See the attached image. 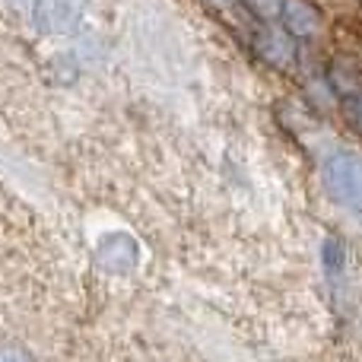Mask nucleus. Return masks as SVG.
<instances>
[{
    "label": "nucleus",
    "mask_w": 362,
    "mask_h": 362,
    "mask_svg": "<svg viewBox=\"0 0 362 362\" xmlns=\"http://www.w3.org/2000/svg\"><path fill=\"white\" fill-rule=\"evenodd\" d=\"M321 267H325V274H331V276H337L340 270L346 267V245L340 242L337 235L321 238Z\"/></svg>",
    "instance_id": "8"
},
{
    "label": "nucleus",
    "mask_w": 362,
    "mask_h": 362,
    "mask_svg": "<svg viewBox=\"0 0 362 362\" xmlns=\"http://www.w3.org/2000/svg\"><path fill=\"white\" fill-rule=\"evenodd\" d=\"M255 51L264 64L276 70H286L299 61V42L283 29L280 23H264L255 35Z\"/></svg>",
    "instance_id": "3"
},
{
    "label": "nucleus",
    "mask_w": 362,
    "mask_h": 362,
    "mask_svg": "<svg viewBox=\"0 0 362 362\" xmlns=\"http://www.w3.org/2000/svg\"><path fill=\"white\" fill-rule=\"evenodd\" d=\"M93 264L102 274L112 276H127L137 270L140 264V245L131 232H108L93 251Z\"/></svg>",
    "instance_id": "2"
},
{
    "label": "nucleus",
    "mask_w": 362,
    "mask_h": 362,
    "mask_svg": "<svg viewBox=\"0 0 362 362\" xmlns=\"http://www.w3.org/2000/svg\"><path fill=\"white\" fill-rule=\"evenodd\" d=\"M280 25L296 42H315L325 32V13H321V6L315 0H286Z\"/></svg>",
    "instance_id": "5"
},
{
    "label": "nucleus",
    "mask_w": 362,
    "mask_h": 362,
    "mask_svg": "<svg viewBox=\"0 0 362 362\" xmlns=\"http://www.w3.org/2000/svg\"><path fill=\"white\" fill-rule=\"evenodd\" d=\"M340 115H344V121L353 131L362 134V93L350 95V99H340Z\"/></svg>",
    "instance_id": "10"
},
{
    "label": "nucleus",
    "mask_w": 362,
    "mask_h": 362,
    "mask_svg": "<svg viewBox=\"0 0 362 362\" xmlns=\"http://www.w3.org/2000/svg\"><path fill=\"white\" fill-rule=\"evenodd\" d=\"M325 76L340 99H350V95L362 93V61H356L353 54H334Z\"/></svg>",
    "instance_id": "6"
},
{
    "label": "nucleus",
    "mask_w": 362,
    "mask_h": 362,
    "mask_svg": "<svg viewBox=\"0 0 362 362\" xmlns=\"http://www.w3.org/2000/svg\"><path fill=\"white\" fill-rule=\"evenodd\" d=\"M86 0H35V25L48 35H67L80 25Z\"/></svg>",
    "instance_id": "4"
},
{
    "label": "nucleus",
    "mask_w": 362,
    "mask_h": 362,
    "mask_svg": "<svg viewBox=\"0 0 362 362\" xmlns=\"http://www.w3.org/2000/svg\"><path fill=\"white\" fill-rule=\"evenodd\" d=\"M305 102L312 105V112H318V115L340 112V95L334 93V86L327 83L325 74L308 76L305 80Z\"/></svg>",
    "instance_id": "7"
},
{
    "label": "nucleus",
    "mask_w": 362,
    "mask_h": 362,
    "mask_svg": "<svg viewBox=\"0 0 362 362\" xmlns=\"http://www.w3.org/2000/svg\"><path fill=\"white\" fill-rule=\"evenodd\" d=\"M210 6H216V10H229V6H235V4H242V0H206Z\"/></svg>",
    "instance_id": "11"
},
{
    "label": "nucleus",
    "mask_w": 362,
    "mask_h": 362,
    "mask_svg": "<svg viewBox=\"0 0 362 362\" xmlns=\"http://www.w3.org/2000/svg\"><path fill=\"white\" fill-rule=\"evenodd\" d=\"M321 181L334 204L362 213V153L340 150L325 159Z\"/></svg>",
    "instance_id": "1"
},
{
    "label": "nucleus",
    "mask_w": 362,
    "mask_h": 362,
    "mask_svg": "<svg viewBox=\"0 0 362 362\" xmlns=\"http://www.w3.org/2000/svg\"><path fill=\"white\" fill-rule=\"evenodd\" d=\"M242 4L248 6V13L255 19H261V23H280L286 0H242Z\"/></svg>",
    "instance_id": "9"
},
{
    "label": "nucleus",
    "mask_w": 362,
    "mask_h": 362,
    "mask_svg": "<svg viewBox=\"0 0 362 362\" xmlns=\"http://www.w3.org/2000/svg\"><path fill=\"white\" fill-rule=\"evenodd\" d=\"M359 4H362V0H359Z\"/></svg>",
    "instance_id": "12"
}]
</instances>
